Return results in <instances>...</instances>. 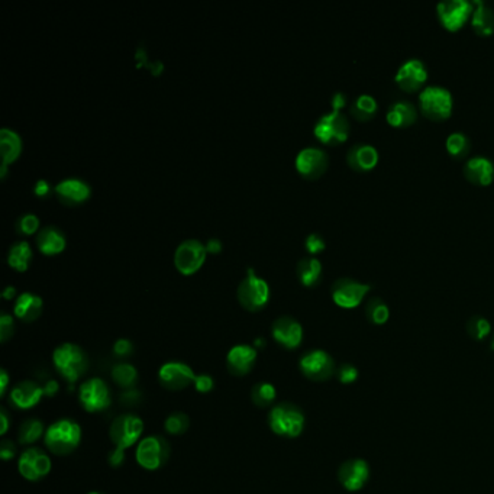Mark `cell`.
I'll return each instance as SVG.
<instances>
[{"label":"cell","instance_id":"9f6ffc18","mask_svg":"<svg viewBox=\"0 0 494 494\" xmlns=\"http://www.w3.org/2000/svg\"><path fill=\"white\" fill-rule=\"evenodd\" d=\"M87 494H105V493H100V491H90Z\"/></svg>","mask_w":494,"mask_h":494},{"label":"cell","instance_id":"277c9868","mask_svg":"<svg viewBox=\"0 0 494 494\" xmlns=\"http://www.w3.org/2000/svg\"><path fill=\"white\" fill-rule=\"evenodd\" d=\"M419 106L422 113L429 119L444 120L452 113L454 98L449 88L441 84H429L420 90Z\"/></svg>","mask_w":494,"mask_h":494},{"label":"cell","instance_id":"816d5d0a","mask_svg":"<svg viewBox=\"0 0 494 494\" xmlns=\"http://www.w3.org/2000/svg\"><path fill=\"white\" fill-rule=\"evenodd\" d=\"M0 381H2V386H0V396H5L6 394V390H8V381H9V377H8V373L5 372V369H2L0 372Z\"/></svg>","mask_w":494,"mask_h":494},{"label":"cell","instance_id":"ab89813d","mask_svg":"<svg viewBox=\"0 0 494 494\" xmlns=\"http://www.w3.org/2000/svg\"><path fill=\"white\" fill-rule=\"evenodd\" d=\"M40 226V219L38 216L34 213H25L22 214L21 218L16 222V229L19 234H25V235H30L37 232Z\"/></svg>","mask_w":494,"mask_h":494},{"label":"cell","instance_id":"836d02e7","mask_svg":"<svg viewBox=\"0 0 494 494\" xmlns=\"http://www.w3.org/2000/svg\"><path fill=\"white\" fill-rule=\"evenodd\" d=\"M112 379L113 381L122 387V389H132L135 383L138 381V372L132 364L120 362L113 367L112 369Z\"/></svg>","mask_w":494,"mask_h":494},{"label":"cell","instance_id":"6f0895ef","mask_svg":"<svg viewBox=\"0 0 494 494\" xmlns=\"http://www.w3.org/2000/svg\"><path fill=\"white\" fill-rule=\"evenodd\" d=\"M491 350H494V338H493V343H491Z\"/></svg>","mask_w":494,"mask_h":494},{"label":"cell","instance_id":"681fc988","mask_svg":"<svg viewBox=\"0 0 494 494\" xmlns=\"http://www.w3.org/2000/svg\"><path fill=\"white\" fill-rule=\"evenodd\" d=\"M34 192H35L38 196H45V195H48V192H50V183H48L47 180H38V181L35 183Z\"/></svg>","mask_w":494,"mask_h":494},{"label":"cell","instance_id":"603a6c76","mask_svg":"<svg viewBox=\"0 0 494 494\" xmlns=\"http://www.w3.org/2000/svg\"><path fill=\"white\" fill-rule=\"evenodd\" d=\"M467 180L477 186H488L494 180V163L486 156L470 157L464 164Z\"/></svg>","mask_w":494,"mask_h":494},{"label":"cell","instance_id":"d4e9b609","mask_svg":"<svg viewBox=\"0 0 494 494\" xmlns=\"http://www.w3.org/2000/svg\"><path fill=\"white\" fill-rule=\"evenodd\" d=\"M386 119L394 128H406L416 122L418 109L413 102L406 99H398L389 106Z\"/></svg>","mask_w":494,"mask_h":494},{"label":"cell","instance_id":"db71d44e","mask_svg":"<svg viewBox=\"0 0 494 494\" xmlns=\"http://www.w3.org/2000/svg\"><path fill=\"white\" fill-rule=\"evenodd\" d=\"M57 390H58V386H57L55 381H50V383L47 384V387H45V393L50 394V396H52Z\"/></svg>","mask_w":494,"mask_h":494},{"label":"cell","instance_id":"52a82bcc","mask_svg":"<svg viewBox=\"0 0 494 494\" xmlns=\"http://www.w3.org/2000/svg\"><path fill=\"white\" fill-rule=\"evenodd\" d=\"M248 272L250 275L239 283L236 294L242 307L250 312H257L268 303L270 287L265 280L254 274L253 268H250Z\"/></svg>","mask_w":494,"mask_h":494},{"label":"cell","instance_id":"ac0fdd59","mask_svg":"<svg viewBox=\"0 0 494 494\" xmlns=\"http://www.w3.org/2000/svg\"><path fill=\"white\" fill-rule=\"evenodd\" d=\"M274 341L286 350L297 348L303 341L301 325L290 316H282L275 319L271 328Z\"/></svg>","mask_w":494,"mask_h":494},{"label":"cell","instance_id":"4316f807","mask_svg":"<svg viewBox=\"0 0 494 494\" xmlns=\"http://www.w3.org/2000/svg\"><path fill=\"white\" fill-rule=\"evenodd\" d=\"M13 312L23 322H34L42 312V299L34 293H22L15 301Z\"/></svg>","mask_w":494,"mask_h":494},{"label":"cell","instance_id":"f907efd6","mask_svg":"<svg viewBox=\"0 0 494 494\" xmlns=\"http://www.w3.org/2000/svg\"><path fill=\"white\" fill-rule=\"evenodd\" d=\"M206 250L212 254H216V253H219L222 250V242L219 239H216V238H212L207 241V245H206Z\"/></svg>","mask_w":494,"mask_h":494},{"label":"cell","instance_id":"6da1fadb","mask_svg":"<svg viewBox=\"0 0 494 494\" xmlns=\"http://www.w3.org/2000/svg\"><path fill=\"white\" fill-rule=\"evenodd\" d=\"M52 362L59 376L69 383L80 380L88 369V357L84 350L76 344L66 343L54 350Z\"/></svg>","mask_w":494,"mask_h":494},{"label":"cell","instance_id":"f546056e","mask_svg":"<svg viewBox=\"0 0 494 494\" xmlns=\"http://www.w3.org/2000/svg\"><path fill=\"white\" fill-rule=\"evenodd\" d=\"M297 275L299 280L307 286H315L322 277V263L316 257H304L297 263Z\"/></svg>","mask_w":494,"mask_h":494},{"label":"cell","instance_id":"f6af8a7d","mask_svg":"<svg viewBox=\"0 0 494 494\" xmlns=\"http://www.w3.org/2000/svg\"><path fill=\"white\" fill-rule=\"evenodd\" d=\"M195 389L199 391V393H209L213 390L214 387V381L210 376L207 374H200V376H196V380H195Z\"/></svg>","mask_w":494,"mask_h":494},{"label":"cell","instance_id":"d6986e66","mask_svg":"<svg viewBox=\"0 0 494 494\" xmlns=\"http://www.w3.org/2000/svg\"><path fill=\"white\" fill-rule=\"evenodd\" d=\"M339 481L348 491L361 490L369 477V467L361 458L350 459L341 466L338 473Z\"/></svg>","mask_w":494,"mask_h":494},{"label":"cell","instance_id":"d6a6232c","mask_svg":"<svg viewBox=\"0 0 494 494\" xmlns=\"http://www.w3.org/2000/svg\"><path fill=\"white\" fill-rule=\"evenodd\" d=\"M365 316L374 325H384L390 318V309L381 297H372L365 303Z\"/></svg>","mask_w":494,"mask_h":494},{"label":"cell","instance_id":"8992f818","mask_svg":"<svg viewBox=\"0 0 494 494\" xmlns=\"http://www.w3.org/2000/svg\"><path fill=\"white\" fill-rule=\"evenodd\" d=\"M170 456V444L159 435H151L139 441L135 452L138 464L148 471L161 469Z\"/></svg>","mask_w":494,"mask_h":494},{"label":"cell","instance_id":"ba28073f","mask_svg":"<svg viewBox=\"0 0 494 494\" xmlns=\"http://www.w3.org/2000/svg\"><path fill=\"white\" fill-rule=\"evenodd\" d=\"M142 432H144L142 419L135 415L125 413V415L117 416L112 422L109 435L116 448L128 449L139 441Z\"/></svg>","mask_w":494,"mask_h":494},{"label":"cell","instance_id":"484cf974","mask_svg":"<svg viewBox=\"0 0 494 494\" xmlns=\"http://www.w3.org/2000/svg\"><path fill=\"white\" fill-rule=\"evenodd\" d=\"M474 11L471 15V26L480 37H490L494 34V11L483 0L473 2Z\"/></svg>","mask_w":494,"mask_h":494},{"label":"cell","instance_id":"7bdbcfd3","mask_svg":"<svg viewBox=\"0 0 494 494\" xmlns=\"http://www.w3.org/2000/svg\"><path fill=\"white\" fill-rule=\"evenodd\" d=\"M13 333V318L8 314L0 315V341L6 343Z\"/></svg>","mask_w":494,"mask_h":494},{"label":"cell","instance_id":"2e32d148","mask_svg":"<svg viewBox=\"0 0 494 494\" xmlns=\"http://www.w3.org/2000/svg\"><path fill=\"white\" fill-rule=\"evenodd\" d=\"M159 380L161 386L167 390L180 391L195 383L196 374L188 364L180 361H170L161 365L159 372Z\"/></svg>","mask_w":494,"mask_h":494},{"label":"cell","instance_id":"5b68a950","mask_svg":"<svg viewBox=\"0 0 494 494\" xmlns=\"http://www.w3.org/2000/svg\"><path fill=\"white\" fill-rule=\"evenodd\" d=\"M314 132L323 144L336 145L348 139L351 125L341 110H331L316 120Z\"/></svg>","mask_w":494,"mask_h":494},{"label":"cell","instance_id":"b9f144b4","mask_svg":"<svg viewBox=\"0 0 494 494\" xmlns=\"http://www.w3.org/2000/svg\"><path fill=\"white\" fill-rule=\"evenodd\" d=\"M338 377L343 384H351L358 379V369L351 364H344L338 369Z\"/></svg>","mask_w":494,"mask_h":494},{"label":"cell","instance_id":"d590c367","mask_svg":"<svg viewBox=\"0 0 494 494\" xmlns=\"http://www.w3.org/2000/svg\"><path fill=\"white\" fill-rule=\"evenodd\" d=\"M44 435V425L38 419H28L19 427V444L30 445Z\"/></svg>","mask_w":494,"mask_h":494},{"label":"cell","instance_id":"83f0119b","mask_svg":"<svg viewBox=\"0 0 494 494\" xmlns=\"http://www.w3.org/2000/svg\"><path fill=\"white\" fill-rule=\"evenodd\" d=\"M37 245L44 254L54 255V254H58L64 250L66 238H64L63 232H61L58 228L45 226L38 232Z\"/></svg>","mask_w":494,"mask_h":494},{"label":"cell","instance_id":"c3c4849f","mask_svg":"<svg viewBox=\"0 0 494 494\" xmlns=\"http://www.w3.org/2000/svg\"><path fill=\"white\" fill-rule=\"evenodd\" d=\"M15 445L12 444V441H4L2 445H0V456H2L4 461H9L15 458Z\"/></svg>","mask_w":494,"mask_h":494},{"label":"cell","instance_id":"7a4b0ae2","mask_svg":"<svg viewBox=\"0 0 494 494\" xmlns=\"http://www.w3.org/2000/svg\"><path fill=\"white\" fill-rule=\"evenodd\" d=\"M81 441V427L73 419H59L45 432V445L55 455L71 454Z\"/></svg>","mask_w":494,"mask_h":494},{"label":"cell","instance_id":"4fadbf2b","mask_svg":"<svg viewBox=\"0 0 494 494\" xmlns=\"http://www.w3.org/2000/svg\"><path fill=\"white\" fill-rule=\"evenodd\" d=\"M474 6L469 0H441L437 5V13L444 28L458 30L471 18Z\"/></svg>","mask_w":494,"mask_h":494},{"label":"cell","instance_id":"11a10c76","mask_svg":"<svg viewBox=\"0 0 494 494\" xmlns=\"http://www.w3.org/2000/svg\"><path fill=\"white\" fill-rule=\"evenodd\" d=\"M13 294H15V287H12V286L6 287V290L4 292V297H5V299H12Z\"/></svg>","mask_w":494,"mask_h":494},{"label":"cell","instance_id":"5bb4252c","mask_svg":"<svg viewBox=\"0 0 494 494\" xmlns=\"http://www.w3.org/2000/svg\"><path fill=\"white\" fill-rule=\"evenodd\" d=\"M206 246L197 239L183 241L174 253V264L183 274H193L206 260Z\"/></svg>","mask_w":494,"mask_h":494},{"label":"cell","instance_id":"8fae6325","mask_svg":"<svg viewBox=\"0 0 494 494\" xmlns=\"http://www.w3.org/2000/svg\"><path fill=\"white\" fill-rule=\"evenodd\" d=\"M51 459L40 448H28L18 461L19 474L28 481H40L51 471Z\"/></svg>","mask_w":494,"mask_h":494},{"label":"cell","instance_id":"ee69618b","mask_svg":"<svg viewBox=\"0 0 494 494\" xmlns=\"http://www.w3.org/2000/svg\"><path fill=\"white\" fill-rule=\"evenodd\" d=\"M134 351V347H132V343L130 341V339H117V341L113 345V354L116 357H130Z\"/></svg>","mask_w":494,"mask_h":494},{"label":"cell","instance_id":"f35d334b","mask_svg":"<svg viewBox=\"0 0 494 494\" xmlns=\"http://www.w3.org/2000/svg\"><path fill=\"white\" fill-rule=\"evenodd\" d=\"M467 331L469 335L473 339H476V341H483L491 332V323L483 316H473L467 322Z\"/></svg>","mask_w":494,"mask_h":494},{"label":"cell","instance_id":"f5cc1de1","mask_svg":"<svg viewBox=\"0 0 494 494\" xmlns=\"http://www.w3.org/2000/svg\"><path fill=\"white\" fill-rule=\"evenodd\" d=\"M9 427V418H8V412L5 409H2V434L5 435Z\"/></svg>","mask_w":494,"mask_h":494},{"label":"cell","instance_id":"9a60e30c","mask_svg":"<svg viewBox=\"0 0 494 494\" xmlns=\"http://www.w3.org/2000/svg\"><path fill=\"white\" fill-rule=\"evenodd\" d=\"M427 77L429 73L426 64L420 58L412 57L405 59L403 63L400 64V67L396 71L394 81L401 90L412 93V91H418L426 83Z\"/></svg>","mask_w":494,"mask_h":494},{"label":"cell","instance_id":"74e56055","mask_svg":"<svg viewBox=\"0 0 494 494\" xmlns=\"http://www.w3.org/2000/svg\"><path fill=\"white\" fill-rule=\"evenodd\" d=\"M190 419L186 413L183 412H173L167 419H166V430L170 435H183L184 432L189 429Z\"/></svg>","mask_w":494,"mask_h":494},{"label":"cell","instance_id":"7c38bea8","mask_svg":"<svg viewBox=\"0 0 494 494\" xmlns=\"http://www.w3.org/2000/svg\"><path fill=\"white\" fill-rule=\"evenodd\" d=\"M300 369L306 379L312 381L329 380L335 372L332 357L322 350H314L306 352L300 358Z\"/></svg>","mask_w":494,"mask_h":494},{"label":"cell","instance_id":"cb8c5ba5","mask_svg":"<svg viewBox=\"0 0 494 494\" xmlns=\"http://www.w3.org/2000/svg\"><path fill=\"white\" fill-rule=\"evenodd\" d=\"M58 199L66 205H79L88 199V184L80 178H64L55 186Z\"/></svg>","mask_w":494,"mask_h":494},{"label":"cell","instance_id":"7402d4cb","mask_svg":"<svg viewBox=\"0 0 494 494\" xmlns=\"http://www.w3.org/2000/svg\"><path fill=\"white\" fill-rule=\"evenodd\" d=\"M45 394V389H42L35 381H21L11 391V401L18 409H33L37 406L42 396Z\"/></svg>","mask_w":494,"mask_h":494},{"label":"cell","instance_id":"8d00e7d4","mask_svg":"<svg viewBox=\"0 0 494 494\" xmlns=\"http://www.w3.org/2000/svg\"><path fill=\"white\" fill-rule=\"evenodd\" d=\"M275 397H277L275 387L270 383H258L253 387L251 398H253V403L258 408H267L272 405Z\"/></svg>","mask_w":494,"mask_h":494},{"label":"cell","instance_id":"ffe728a7","mask_svg":"<svg viewBox=\"0 0 494 494\" xmlns=\"http://www.w3.org/2000/svg\"><path fill=\"white\" fill-rule=\"evenodd\" d=\"M257 361V350L251 345H235L226 355L229 373L235 377H243L254 368Z\"/></svg>","mask_w":494,"mask_h":494},{"label":"cell","instance_id":"1f68e13d","mask_svg":"<svg viewBox=\"0 0 494 494\" xmlns=\"http://www.w3.org/2000/svg\"><path fill=\"white\" fill-rule=\"evenodd\" d=\"M33 258V250L26 241L15 242L8 253V263L11 267L19 271H25Z\"/></svg>","mask_w":494,"mask_h":494},{"label":"cell","instance_id":"7dc6e473","mask_svg":"<svg viewBox=\"0 0 494 494\" xmlns=\"http://www.w3.org/2000/svg\"><path fill=\"white\" fill-rule=\"evenodd\" d=\"M123 461H125V449L120 448H115L110 455H109V464L115 469L120 467L123 464Z\"/></svg>","mask_w":494,"mask_h":494},{"label":"cell","instance_id":"3957f363","mask_svg":"<svg viewBox=\"0 0 494 494\" xmlns=\"http://www.w3.org/2000/svg\"><path fill=\"white\" fill-rule=\"evenodd\" d=\"M268 425L275 435L297 438L304 429V415L296 405L283 401L271 409Z\"/></svg>","mask_w":494,"mask_h":494},{"label":"cell","instance_id":"30bf717a","mask_svg":"<svg viewBox=\"0 0 494 494\" xmlns=\"http://www.w3.org/2000/svg\"><path fill=\"white\" fill-rule=\"evenodd\" d=\"M372 290V286L368 283L358 282L351 277H341L333 282L331 294L333 301L344 309H354L361 304L365 294Z\"/></svg>","mask_w":494,"mask_h":494},{"label":"cell","instance_id":"4dcf8cb0","mask_svg":"<svg viewBox=\"0 0 494 494\" xmlns=\"http://www.w3.org/2000/svg\"><path fill=\"white\" fill-rule=\"evenodd\" d=\"M377 109H379L377 99L369 93L358 95L350 105L351 115L358 120H368L374 117V115L377 113Z\"/></svg>","mask_w":494,"mask_h":494},{"label":"cell","instance_id":"60d3db41","mask_svg":"<svg viewBox=\"0 0 494 494\" xmlns=\"http://www.w3.org/2000/svg\"><path fill=\"white\" fill-rule=\"evenodd\" d=\"M326 242L323 239V236L318 232H312L309 234L306 238V250L311 254H318L321 251L325 250Z\"/></svg>","mask_w":494,"mask_h":494},{"label":"cell","instance_id":"f1b7e54d","mask_svg":"<svg viewBox=\"0 0 494 494\" xmlns=\"http://www.w3.org/2000/svg\"><path fill=\"white\" fill-rule=\"evenodd\" d=\"M21 149V137L13 130L4 128L0 131V152H2V160L5 166L13 163L19 157Z\"/></svg>","mask_w":494,"mask_h":494},{"label":"cell","instance_id":"9c48e42d","mask_svg":"<svg viewBox=\"0 0 494 494\" xmlns=\"http://www.w3.org/2000/svg\"><path fill=\"white\" fill-rule=\"evenodd\" d=\"M79 400L86 412L98 413L109 409L112 393L102 379H88L79 389Z\"/></svg>","mask_w":494,"mask_h":494},{"label":"cell","instance_id":"e575fe53","mask_svg":"<svg viewBox=\"0 0 494 494\" xmlns=\"http://www.w3.org/2000/svg\"><path fill=\"white\" fill-rule=\"evenodd\" d=\"M445 147H447V151L449 152V156L455 159H462L470 152L471 141L464 132L454 131L447 137Z\"/></svg>","mask_w":494,"mask_h":494},{"label":"cell","instance_id":"e0dca14e","mask_svg":"<svg viewBox=\"0 0 494 494\" xmlns=\"http://www.w3.org/2000/svg\"><path fill=\"white\" fill-rule=\"evenodd\" d=\"M329 164L328 152L318 147H306L299 151L296 156L297 171L307 178L321 177Z\"/></svg>","mask_w":494,"mask_h":494},{"label":"cell","instance_id":"bcb514c9","mask_svg":"<svg viewBox=\"0 0 494 494\" xmlns=\"http://www.w3.org/2000/svg\"><path fill=\"white\" fill-rule=\"evenodd\" d=\"M348 99L344 91H335L331 98V105H332V110H341L345 105H347Z\"/></svg>","mask_w":494,"mask_h":494},{"label":"cell","instance_id":"44dd1931","mask_svg":"<svg viewBox=\"0 0 494 494\" xmlns=\"http://www.w3.org/2000/svg\"><path fill=\"white\" fill-rule=\"evenodd\" d=\"M380 159L379 149L368 142H357L347 152V163L355 171L364 173L373 170Z\"/></svg>","mask_w":494,"mask_h":494}]
</instances>
